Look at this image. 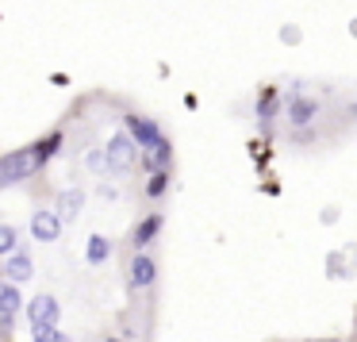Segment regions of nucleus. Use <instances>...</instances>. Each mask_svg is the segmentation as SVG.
<instances>
[{
    "label": "nucleus",
    "mask_w": 357,
    "mask_h": 342,
    "mask_svg": "<svg viewBox=\"0 0 357 342\" xmlns=\"http://www.w3.org/2000/svg\"><path fill=\"white\" fill-rule=\"evenodd\" d=\"M85 258H89V265H104L112 258V242L104 239V235H93L89 246H85Z\"/></svg>",
    "instance_id": "ddd939ff"
},
{
    "label": "nucleus",
    "mask_w": 357,
    "mask_h": 342,
    "mask_svg": "<svg viewBox=\"0 0 357 342\" xmlns=\"http://www.w3.org/2000/svg\"><path fill=\"white\" fill-rule=\"evenodd\" d=\"M273 116H277V93H273V89H265L261 104H257V119H261V127H269Z\"/></svg>",
    "instance_id": "4468645a"
},
{
    "label": "nucleus",
    "mask_w": 357,
    "mask_h": 342,
    "mask_svg": "<svg viewBox=\"0 0 357 342\" xmlns=\"http://www.w3.org/2000/svg\"><path fill=\"white\" fill-rule=\"evenodd\" d=\"M16 227H8V223H0V258H8L12 250H16Z\"/></svg>",
    "instance_id": "dca6fc26"
},
{
    "label": "nucleus",
    "mask_w": 357,
    "mask_h": 342,
    "mask_svg": "<svg viewBox=\"0 0 357 342\" xmlns=\"http://www.w3.org/2000/svg\"><path fill=\"white\" fill-rule=\"evenodd\" d=\"M20 308H24V296H20L16 281H0V315L16 319Z\"/></svg>",
    "instance_id": "9b49d317"
},
{
    "label": "nucleus",
    "mask_w": 357,
    "mask_h": 342,
    "mask_svg": "<svg viewBox=\"0 0 357 342\" xmlns=\"http://www.w3.org/2000/svg\"><path fill=\"white\" fill-rule=\"evenodd\" d=\"M154 277H158L154 258L135 254V262H131V288H146V285H154Z\"/></svg>",
    "instance_id": "1a4fd4ad"
},
{
    "label": "nucleus",
    "mask_w": 357,
    "mask_h": 342,
    "mask_svg": "<svg viewBox=\"0 0 357 342\" xmlns=\"http://www.w3.org/2000/svg\"><path fill=\"white\" fill-rule=\"evenodd\" d=\"M43 165H47V158H43L39 142H35V147H24V150H12V154L0 158V188L20 185V181L35 177Z\"/></svg>",
    "instance_id": "f257e3e1"
},
{
    "label": "nucleus",
    "mask_w": 357,
    "mask_h": 342,
    "mask_svg": "<svg viewBox=\"0 0 357 342\" xmlns=\"http://www.w3.org/2000/svg\"><path fill=\"white\" fill-rule=\"evenodd\" d=\"M58 235H62V216L58 211H50V208H39L31 216V239H39V242H54Z\"/></svg>",
    "instance_id": "7ed1b4c3"
},
{
    "label": "nucleus",
    "mask_w": 357,
    "mask_h": 342,
    "mask_svg": "<svg viewBox=\"0 0 357 342\" xmlns=\"http://www.w3.org/2000/svg\"><path fill=\"white\" fill-rule=\"evenodd\" d=\"M169 158H173V147H169V139H158L154 147H142V165H146L150 173H158V170H169Z\"/></svg>",
    "instance_id": "423d86ee"
},
{
    "label": "nucleus",
    "mask_w": 357,
    "mask_h": 342,
    "mask_svg": "<svg viewBox=\"0 0 357 342\" xmlns=\"http://www.w3.org/2000/svg\"><path fill=\"white\" fill-rule=\"evenodd\" d=\"M35 342H66V334L58 331V323H43V327H31Z\"/></svg>",
    "instance_id": "2eb2a0df"
},
{
    "label": "nucleus",
    "mask_w": 357,
    "mask_h": 342,
    "mask_svg": "<svg viewBox=\"0 0 357 342\" xmlns=\"http://www.w3.org/2000/svg\"><path fill=\"white\" fill-rule=\"evenodd\" d=\"M31 273H35L31 258H27L24 250H12V254H8V262H4V277H8V281H16V285H24V281H31Z\"/></svg>",
    "instance_id": "0eeeda50"
},
{
    "label": "nucleus",
    "mask_w": 357,
    "mask_h": 342,
    "mask_svg": "<svg viewBox=\"0 0 357 342\" xmlns=\"http://www.w3.org/2000/svg\"><path fill=\"white\" fill-rule=\"evenodd\" d=\"M315 116H319V101H311V96H292V101H288V119H292L296 127L311 124Z\"/></svg>",
    "instance_id": "6e6552de"
},
{
    "label": "nucleus",
    "mask_w": 357,
    "mask_h": 342,
    "mask_svg": "<svg viewBox=\"0 0 357 342\" xmlns=\"http://www.w3.org/2000/svg\"><path fill=\"white\" fill-rule=\"evenodd\" d=\"M81 208H85V193H81V188H66V193L58 196V216H62V223H73V219L81 216Z\"/></svg>",
    "instance_id": "9d476101"
},
{
    "label": "nucleus",
    "mask_w": 357,
    "mask_h": 342,
    "mask_svg": "<svg viewBox=\"0 0 357 342\" xmlns=\"http://www.w3.org/2000/svg\"><path fill=\"white\" fill-rule=\"evenodd\" d=\"M139 142L131 139V131H119L108 139V147H104V158H108V170L112 173H127L135 165V158H139Z\"/></svg>",
    "instance_id": "f03ea898"
},
{
    "label": "nucleus",
    "mask_w": 357,
    "mask_h": 342,
    "mask_svg": "<svg viewBox=\"0 0 357 342\" xmlns=\"http://www.w3.org/2000/svg\"><path fill=\"white\" fill-rule=\"evenodd\" d=\"M280 39H284V43H300V31H296V27H284V31H280Z\"/></svg>",
    "instance_id": "a211bd4d"
},
{
    "label": "nucleus",
    "mask_w": 357,
    "mask_h": 342,
    "mask_svg": "<svg viewBox=\"0 0 357 342\" xmlns=\"http://www.w3.org/2000/svg\"><path fill=\"white\" fill-rule=\"evenodd\" d=\"M158 231H162V216L154 211V216H146L139 227H135V239H131V242H135V246H150Z\"/></svg>",
    "instance_id": "f8f14e48"
},
{
    "label": "nucleus",
    "mask_w": 357,
    "mask_h": 342,
    "mask_svg": "<svg viewBox=\"0 0 357 342\" xmlns=\"http://www.w3.org/2000/svg\"><path fill=\"white\" fill-rule=\"evenodd\" d=\"M123 124H127V131H131V139L139 142V147H154L158 139H165V135H162V127H158L154 119H142V116H123Z\"/></svg>",
    "instance_id": "39448f33"
},
{
    "label": "nucleus",
    "mask_w": 357,
    "mask_h": 342,
    "mask_svg": "<svg viewBox=\"0 0 357 342\" xmlns=\"http://www.w3.org/2000/svg\"><path fill=\"white\" fill-rule=\"evenodd\" d=\"M165 185H169V170H158V173H150L146 193H150V196H162V193H165Z\"/></svg>",
    "instance_id": "f3484780"
},
{
    "label": "nucleus",
    "mask_w": 357,
    "mask_h": 342,
    "mask_svg": "<svg viewBox=\"0 0 357 342\" xmlns=\"http://www.w3.org/2000/svg\"><path fill=\"white\" fill-rule=\"evenodd\" d=\"M108 342H119V339H108Z\"/></svg>",
    "instance_id": "6ab92c4d"
},
{
    "label": "nucleus",
    "mask_w": 357,
    "mask_h": 342,
    "mask_svg": "<svg viewBox=\"0 0 357 342\" xmlns=\"http://www.w3.org/2000/svg\"><path fill=\"white\" fill-rule=\"evenodd\" d=\"M58 315H62V304L54 300V296H35V300H27V319H31V327H43V323H58Z\"/></svg>",
    "instance_id": "20e7f679"
}]
</instances>
